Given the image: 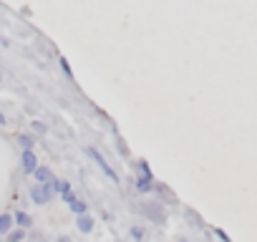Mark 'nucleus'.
I'll list each match as a JSON object with an SVG mask.
<instances>
[{
    "label": "nucleus",
    "instance_id": "nucleus-1",
    "mask_svg": "<svg viewBox=\"0 0 257 242\" xmlns=\"http://www.w3.org/2000/svg\"><path fill=\"white\" fill-rule=\"evenodd\" d=\"M86 154H88V157H91V159H93V162H96V164H98L101 169H103V174H106V177H108L111 182H116V184H118V177H116V172H113V169L108 167V162H106V159H103V157H101V154H98V152H96L93 147H88V149H86Z\"/></svg>",
    "mask_w": 257,
    "mask_h": 242
},
{
    "label": "nucleus",
    "instance_id": "nucleus-2",
    "mask_svg": "<svg viewBox=\"0 0 257 242\" xmlns=\"http://www.w3.org/2000/svg\"><path fill=\"white\" fill-rule=\"evenodd\" d=\"M51 197H53L51 184H36V187L31 189V199H33L36 204H48V202H51Z\"/></svg>",
    "mask_w": 257,
    "mask_h": 242
},
{
    "label": "nucleus",
    "instance_id": "nucleus-3",
    "mask_svg": "<svg viewBox=\"0 0 257 242\" xmlns=\"http://www.w3.org/2000/svg\"><path fill=\"white\" fill-rule=\"evenodd\" d=\"M21 167H23L26 174H33V172L38 169V157H36V152H23V157H21Z\"/></svg>",
    "mask_w": 257,
    "mask_h": 242
},
{
    "label": "nucleus",
    "instance_id": "nucleus-4",
    "mask_svg": "<svg viewBox=\"0 0 257 242\" xmlns=\"http://www.w3.org/2000/svg\"><path fill=\"white\" fill-rule=\"evenodd\" d=\"M63 199L68 202V207H71V212H73V214H78V217H81V214H86V209H88V207H86V202H81L73 192H68Z\"/></svg>",
    "mask_w": 257,
    "mask_h": 242
},
{
    "label": "nucleus",
    "instance_id": "nucleus-5",
    "mask_svg": "<svg viewBox=\"0 0 257 242\" xmlns=\"http://www.w3.org/2000/svg\"><path fill=\"white\" fill-rule=\"evenodd\" d=\"M33 177H36L38 184H51V182H53V172H51L48 167H41V164H38V169L33 172Z\"/></svg>",
    "mask_w": 257,
    "mask_h": 242
},
{
    "label": "nucleus",
    "instance_id": "nucleus-6",
    "mask_svg": "<svg viewBox=\"0 0 257 242\" xmlns=\"http://www.w3.org/2000/svg\"><path fill=\"white\" fill-rule=\"evenodd\" d=\"M13 224H18V229H26V227L33 224V219H31L28 212H16V214H13Z\"/></svg>",
    "mask_w": 257,
    "mask_h": 242
},
{
    "label": "nucleus",
    "instance_id": "nucleus-7",
    "mask_svg": "<svg viewBox=\"0 0 257 242\" xmlns=\"http://www.w3.org/2000/svg\"><path fill=\"white\" fill-rule=\"evenodd\" d=\"M51 189H53V192H58L61 197H66V194L71 192V184H68L66 179H53V182H51Z\"/></svg>",
    "mask_w": 257,
    "mask_h": 242
},
{
    "label": "nucleus",
    "instance_id": "nucleus-8",
    "mask_svg": "<svg viewBox=\"0 0 257 242\" xmlns=\"http://www.w3.org/2000/svg\"><path fill=\"white\" fill-rule=\"evenodd\" d=\"M152 189H154V179H147V177H137V192L147 194V192H152Z\"/></svg>",
    "mask_w": 257,
    "mask_h": 242
},
{
    "label": "nucleus",
    "instance_id": "nucleus-9",
    "mask_svg": "<svg viewBox=\"0 0 257 242\" xmlns=\"http://www.w3.org/2000/svg\"><path fill=\"white\" fill-rule=\"evenodd\" d=\"M76 224H78V232H91V229H93V217H88V214H81Z\"/></svg>",
    "mask_w": 257,
    "mask_h": 242
},
{
    "label": "nucleus",
    "instance_id": "nucleus-10",
    "mask_svg": "<svg viewBox=\"0 0 257 242\" xmlns=\"http://www.w3.org/2000/svg\"><path fill=\"white\" fill-rule=\"evenodd\" d=\"M13 229V214H0V234H8Z\"/></svg>",
    "mask_w": 257,
    "mask_h": 242
},
{
    "label": "nucleus",
    "instance_id": "nucleus-11",
    "mask_svg": "<svg viewBox=\"0 0 257 242\" xmlns=\"http://www.w3.org/2000/svg\"><path fill=\"white\" fill-rule=\"evenodd\" d=\"M18 142H21V147H23V152H33V137H28V134H21L18 137Z\"/></svg>",
    "mask_w": 257,
    "mask_h": 242
},
{
    "label": "nucleus",
    "instance_id": "nucleus-12",
    "mask_svg": "<svg viewBox=\"0 0 257 242\" xmlns=\"http://www.w3.org/2000/svg\"><path fill=\"white\" fill-rule=\"evenodd\" d=\"M23 237H26L23 229H11L8 232V242H23Z\"/></svg>",
    "mask_w": 257,
    "mask_h": 242
},
{
    "label": "nucleus",
    "instance_id": "nucleus-13",
    "mask_svg": "<svg viewBox=\"0 0 257 242\" xmlns=\"http://www.w3.org/2000/svg\"><path fill=\"white\" fill-rule=\"evenodd\" d=\"M139 177L154 179V174H152V169H149V164H147V162H139Z\"/></svg>",
    "mask_w": 257,
    "mask_h": 242
},
{
    "label": "nucleus",
    "instance_id": "nucleus-14",
    "mask_svg": "<svg viewBox=\"0 0 257 242\" xmlns=\"http://www.w3.org/2000/svg\"><path fill=\"white\" fill-rule=\"evenodd\" d=\"M58 66H61V71H63L68 78H73V71H71V66H68V61H66V58H58Z\"/></svg>",
    "mask_w": 257,
    "mask_h": 242
},
{
    "label": "nucleus",
    "instance_id": "nucleus-15",
    "mask_svg": "<svg viewBox=\"0 0 257 242\" xmlns=\"http://www.w3.org/2000/svg\"><path fill=\"white\" fill-rule=\"evenodd\" d=\"M132 237H134L137 242H142V239H144V229H142V227H132Z\"/></svg>",
    "mask_w": 257,
    "mask_h": 242
},
{
    "label": "nucleus",
    "instance_id": "nucleus-16",
    "mask_svg": "<svg viewBox=\"0 0 257 242\" xmlns=\"http://www.w3.org/2000/svg\"><path fill=\"white\" fill-rule=\"evenodd\" d=\"M217 237H219V239H222V242H229V237H227V234H224V232H222V229H217Z\"/></svg>",
    "mask_w": 257,
    "mask_h": 242
},
{
    "label": "nucleus",
    "instance_id": "nucleus-17",
    "mask_svg": "<svg viewBox=\"0 0 257 242\" xmlns=\"http://www.w3.org/2000/svg\"><path fill=\"white\" fill-rule=\"evenodd\" d=\"M33 129H36V132H46V127H43V124H38V121H33Z\"/></svg>",
    "mask_w": 257,
    "mask_h": 242
},
{
    "label": "nucleus",
    "instance_id": "nucleus-18",
    "mask_svg": "<svg viewBox=\"0 0 257 242\" xmlns=\"http://www.w3.org/2000/svg\"><path fill=\"white\" fill-rule=\"evenodd\" d=\"M3 124H6V113H3V111H0V127H3Z\"/></svg>",
    "mask_w": 257,
    "mask_h": 242
},
{
    "label": "nucleus",
    "instance_id": "nucleus-19",
    "mask_svg": "<svg viewBox=\"0 0 257 242\" xmlns=\"http://www.w3.org/2000/svg\"><path fill=\"white\" fill-rule=\"evenodd\" d=\"M61 242H71V239H68V237H61Z\"/></svg>",
    "mask_w": 257,
    "mask_h": 242
}]
</instances>
